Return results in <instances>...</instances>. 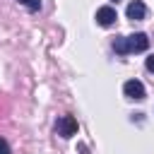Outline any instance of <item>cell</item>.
<instances>
[{"mask_svg":"<svg viewBox=\"0 0 154 154\" xmlns=\"http://www.w3.org/2000/svg\"><path fill=\"white\" fill-rule=\"evenodd\" d=\"M19 5H24L26 10H31V12H36V10H41V0H17Z\"/></svg>","mask_w":154,"mask_h":154,"instance_id":"cell-6","label":"cell"},{"mask_svg":"<svg viewBox=\"0 0 154 154\" xmlns=\"http://www.w3.org/2000/svg\"><path fill=\"white\" fill-rule=\"evenodd\" d=\"M125 46H128V53H142L149 48V38H147V34L137 31V34L125 36Z\"/></svg>","mask_w":154,"mask_h":154,"instance_id":"cell-1","label":"cell"},{"mask_svg":"<svg viewBox=\"0 0 154 154\" xmlns=\"http://www.w3.org/2000/svg\"><path fill=\"white\" fill-rule=\"evenodd\" d=\"M79 154H89V149H87V144H79Z\"/></svg>","mask_w":154,"mask_h":154,"instance_id":"cell-9","label":"cell"},{"mask_svg":"<svg viewBox=\"0 0 154 154\" xmlns=\"http://www.w3.org/2000/svg\"><path fill=\"white\" fill-rule=\"evenodd\" d=\"M144 65H147V70H149V72H154V55H149Z\"/></svg>","mask_w":154,"mask_h":154,"instance_id":"cell-8","label":"cell"},{"mask_svg":"<svg viewBox=\"0 0 154 154\" xmlns=\"http://www.w3.org/2000/svg\"><path fill=\"white\" fill-rule=\"evenodd\" d=\"M116 19H118V14H116V10H113L111 5H106V7H99V10H96V22H99L101 26H113V24H116Z\"/></svg>","mask_w":154,"mask_h":154,"instance_id":"cell-4","label":"cell"},{"mask_svg":"<svg viewBox=\"0 0 154 154\" xmlns=\"http://www.w3.org/2000/svg\"><path fill=\"white\" fill-rule=\"evenodd\" d=\"M125 14H128V19H144L147 7H144V2H142V0H132V2L128 5Z\"/></svg>","mask_w":154,"mask_h":154,"instance_id":"cell-5","label":"cell"},{"mask_svg":"<svg viewBox=\"0 0 154 154\" xmlns=\"http://www.w3.org/2000/svg\"><path fill=\"white\" fill-rule=\"evenodd\" d=\"M0 154H10V144H7V140H2V137H0Z\"/></svg>","mask_w":154,"mask_h":154,"instance_id":"cell-7","label":"cell"},{"mask_svg":"<svg viewBox=\"0 0 154 154\" xmlns=\"http://www.w3.org/2000/svg\"><path fill=\"white\" fill-rule=\"evenodd\" d=\"M58 135L60 137H72V135H77V120L72 118V116H63L60 120H58Z\"/></svg>","mask_w":154,"mask_h":154,"instance_id":"cell-2","label":"cell"},{"mask_svg":"<svg viewBox=\"0 0 154 154\" xmlns=\"http://www.w3.org/2000/svg\"><path fill=\"white\" fill-rule=\"evenodd\" d=\"M123 91H125V96H130V99H137V101L144 99V84H142L140 79H128V82L123 84Z\"/></svg>","mask_w":154,"mask_h":154,"instance_id":"cell-3","label":"cell"}]
</instances>
